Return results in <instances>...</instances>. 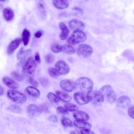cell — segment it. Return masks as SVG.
<instances>
[{
  "label": "cell",
  "instance_id": "42",
  "mask_svg": "<svg viewBox=\"0 0 134 134\" xmlns=\"http://www.w3.org/2000/svg\"><path fill=\"white\" fill-rule=\"evenodd\" d=\"M35 61H36L37 63H39L40 62V55H39V52H37L35 53Z\"/></svg>",
  "mask_w": 134,
  "mask_h": 134
},
{
  "label": "cell",
  "instance_id": "37",
  "mask_svg": "<svg viewBox=\"0 0 134 134\" xmlns=\"http://www.w3.org/2000/svg\"><path fill=\"white\" fill-rule=\"evenodd\" d=\"M40 83L43 86V87H47L48 85L49 82L47 78L45 77H41L39 79Z\"/></svg>",
  "mask_w": 134,
  "mask_h": 134
},
{
  "label": "cell",
  "instance_id": "17",
  "mask_svg": "<svg viewBox=\"0 0 134 134\" xmlns=\"http://www.w3.org/2000/svg\"><path fill=\"white\" fill-rule=\"evenodd\" d=\"M73 116L76 119L80 120L87 121L90 118L88 115L85 111L82 110H75L73 114Z\"/></svg>",
  "mask_w": 134,
  "mask_h": 134
},
{
  "label": "cell",
  "instance_id": "15",
  "mask_svg": "<svg viewBox=\"0 0 134 134\" xmlns=\"http://www.w3.org/2000/svg\"><path fill=\"white\" fill-rule=\"evenodd\" d=\"M3 83L8 87L12 89H16L18 88L19 85L17 83L16 81L14 79H12L8 76H4L3 78Z\"/></svg>",
  "mask_w": 134,
  "mask_h": 134
},
{
  "label": "cell",
  "instance_id": "22",
  "mask_svg": "<svg viewBox=\"0 0 134 134\" xmlns=\"http://www.w3.org/2000/svg\"><path fill=\"white\" fill-rule=\"evenodd\" d=\"M3 16L7 21L12 20L14 16L13 10L9 7H6L3 10Z\"/></svg>",
  "mask_w": 134,
  "mask_h": 134
},
{
  "label": "cell",
  "instance_id": "36",
  "mask_svg": "<svg viewBox=\"0 0 134 134\" xmlns=\"http://www.w3.org/2000/svg\"><path fill=\"white\" fill-rule=\"evenodd\" d=\"M39 9L40 12V14L41 16V17L43 18H44L46 17V12L44 8L43 5L41 3H39Z\"/></svg>",
  "mask_w": 134,
  "mask_h": 134
},
{
  "label": "cell",
  "instance_id": "3",
  "mask_svg": "<svg viewBox=\"0 0 134 134\" xmlns=\"http://www.w3.org/2000/svg\"><path fill=\"white\" fill-rule=\"evenodd\" d=\"M86 39V36L82 30H74L67 41L69 44H76L84 42Z\"/></svg>",
  "mask_w": 134,
  "mask_h": 134
},
{
  "label": "cell",
  "instance_id": "20",
  "mask_svg": "<svg viewBox=\"0 0 134 134\" xmlns=\"http://www.w3.org/2000/svg\"><path fill=\"white\" fill-rule=\"evenodd\" d=\"M74 124L75 126L81 129H90L92 128V125L90 123L84 120H80L76 119L74 121Z\"/></svg>",
  "mask_w": 134,
  "mask_h": 134
},
{
  "label": "cell",
  "instance_id": "35",
  "mask_svg": "<svg viewBox=\"0 0 134 134\" xmlns=\"http://www.w3.org/2000/svg\"><path fill=\"white\" fill-rule=\"evenodd\" d=\"M73 14H74V15L77 16L82 15L83 14V9L80 8H78V7L74 8L73 9Z\"/></svg>",
  "mask_w": 134,
  "mask_h": 134
},
{
  "label": "cell",
  "instance_id": "39",
  "mask_svg": "<svg viewBox=\"0 0 134 134\" xmlns=\"http://www.w3.org/2000/svg\"><path fill=\"white\" fill-rule=\"evenodd\" d=\"M28 82H29V83L31 85H32L33 86L37 87V86L38 85V82H37V81L35 80L34 79H33V78L32 77V76H30V77H29Z\"/></svg>",
  "mask_w": 134,
  "mask_h": 134
},
{
  "label": "cell",
  "instance_id": "30",
  "mask_svg": "<svg viewBox=\"0 0 134 134\" xmlns=\"http://www.w3.org/2000/svg\"><path fill=\"white\" fill-rule=\"evenodd\" d=\"M48 71L49 75L53 78H57L60 75L55 68H49L48 70Z\"/></svg>",
  "mask_w": 134,
  "mask_h": 134
},
{
  "label": "cell",
  "instance_id": "34",
  "mask_svg": "<svg viewBox=\"0 0 134 134\" xmlns=\"http://www.w3.org/2000/svg\"><path fill=\"white\" fill-rule=\"evenodd\" d=\"M45 60L48 63H51L54 61V56L51 53H49L46 56Z\"/></svg>",
  "mask_w": 134,
  "mask_h": 134
},
{
  "label": "cell",
  "instance_id": "28",
  "mask_svg": "<svg viewBox=\"0 0 134 134\" xmlns=\"http://www.w3.org/2000/svg\"><path fill=\"white\" fill-rule=\"evenodd\" d=\"M11 75L13 77V78L16 81L21 82L23 81L24 80V76L18 72L13 71L11 73Z\"/></svg>",
  "mask_w": 134,
  "mask_h": 134
},
{
  "label": "cell",
  "instance_id": "19",
  "mask_svg": "<svg viewBox=\"0 0 134 134\" xmlns=\"http://www.w3.org/2000/svg\"><path fill=\"white\" fill-rule=\"evenodd\" d=\"M59 27L61 30V32L60 35V38L61 40H65L67 38L69 34V30L67 27V26L65 25V24L63 22L60 23Z\"/></svg>",
  "mask_w": 134,
  "mask_h": 134
},
{
  "label": "cell",
  "instance_id": "40",
  "mask_svg": "<svg viewBox=\"0 0 134 134\" xmlns=\"http://www.w3.org/2000/svg\"><path fill=\"white\" fill-rule=\"evenodd\" d=\"M49 120L53 122H58V118L55 115H51L49 117Z\"/></svg>",
  "mask_w": 134,
  "mask_h": 134
},
{
  "label": "cell",
  "instance_id": "18",
  "mask_svg": "<svg viewBox=\"0 0 134 134\" xmlns=\"http://www.w3.org/2000/svg\"><path fill=\"white\" fill-rule=\"evenodd\" d=\"M25 91L29 95L34 98L38 97L40 94V91L37 88L35 87V86H27L26 88Z\"/></svg>",
  "mask_w": 134,
  "mask_h": 134
},
{
  "label": "cell",
  "instance_id": "25",
  "mask_svg": "<svg viewBox=\"0 0 134 134\" xmlns=\"http://www.w3.org/2000/svg\"><path fill=\"white\" fill-rule=\"evenodd\" d=\"M27 111L30 116H34L36 113L38 111V106L35 104H30L28 106Z\"/></svg>",
  "mask_w": 134,
  "mask_h": 134
},
{
  "label": "cell",
  "instance_id": "11",
  "mask_svg": "<svg viewBox=\"0 0 134 134\" xmlns=\"http://www.w3.org/2000/svg\"><path fill=\"white\" fill-rule=\"evenodd\" d=\"M69 26L70 29L74 30H83L84 29V24L81 21L73 19L71 20L69 23Z\"/></svg>",
  "mask_w": 134,
  "mask_h": 134
},
{
  "label": "cell",
  "instance_id": "5",
  "mask_svg": "<svg viewBox=\"0 0 134 134\" xmlns=\"http://www.w3.org/2000/svg\"><path fill=\"white\" fill-rule=\"evenodd\" d=\"M35 62L32 57H29L23 65V73L26 75L32 76L35 71Z\"/></svg>",
  "mask_w": 134,
  "mask_h": 134
},
{
  "label": "cell",
  "instance_id": "6",
  "mask_svg": "<svg viewBox=\"0 0 134 134\" xmlns=\"http://www.w3.org/2000/svg\"><path fill=\"white\" fill-rule=\"evenodd\" d=\"M87 94L90 97V100L94 104L100 105L104 102V97L99 91L92 90L87 92Z\"/></svg>",
  "mask_w": 134,
  "mask_h": 134
},
{
  "label": "cell",
  "instance_id": "27",
  "mask_svg": "<svg viewBox=\"0 0 134 134\" xmlns=\"http://www.w3.org/2000/svg\"><path fill=\"white\" fill-rule=\"evenodd\" d=\"M64 107L70 111H74L79 109V107L72 103H69V102H66L64 104Z\"/></svg>",
  "mask_w": 134,
  "mask_h": 134
},
{
  "label": "cell",
  "instance_id": "8",
  "mask_svg": "<svg viewBox=\"0 0 134 134\" xmlns=\"http://www.w3.org/2000/svg\"><path fill=\"white\" fill-rule=\"evenodd\" d=\"M74 99L76 103L80 105H84L88 103L91 100L90 98L84 92H80L75 93L74 94Z\"/></svg>",
  "mask_w": 134,
  "mask_h": 134
},
{
  "label": "cell",
  "instance_id": "26",
  "mask_svg": "<svg viewBox=\"0 0 134 134\" xmlns=\"http://www.w3.org/2000/svg\"><path fill=\"white\" fill-rule=\"evenodd\" d=\"M7 110L15 113H20L22 111L21 108L17 105H10L6 108Z\"/></svg>",
  "mask_w": 134,
  "mask_h": 134
},
{
  "label": "cell",
  "instance_id": "1",
  "mask_svg": "<svg viewBox=\"0 0 134 134\" xmlns=\"http://www.w3.org/2000/svg\"><path fill=\"white\" fill-rule=\"evenodd\" d=\"M76 87L82 92H87L92 90L93 87V81L89 78L86 77H81L75 81Z\"/></svg>",
  "mask_w": 134,
  "mask_h": 134
},
{
  "label": "cell",
  "instance_id": "7",
  "mask_svg": "<svg viewBox=\"0 0 134 134\" xmlns=\"http://www.w3.org/2000/svg\"><path fill=\"white\" fill-rule=\"evenodd\" d=\"M93 52L92 47L87 44H81L77 49V54L81 58H87L90 57Z\"/></svg>",
  "mask_w": 134,
  "mask_h": 134
},
{
  "label": "cell",
  "instance_id": "32",
  "mask_svg": "<svg viewBox=\"0 0 134 134\" xmlns=\"http://www.w3.org/2000/svg\"><path fill=\"white\" fill-rule=\"evenodd\" d=\"M51 49L52 51L54 53H59L61 52V46L59 45L58 43H54L51 44Z\"/></svg>",
  "mask_w": 134,
  "mask_h": 134
},
{
  "label": "cell",
  "instance_id": "44",
  "mask_svg": "<svg viewBox=\"0 0 134 134\" xmlns=\"http://www.w3.org/2000/svg\"><path fill=\"white\" fill-rule=\"evenodd\" d=\"M3 93H4V89H3V87L0 85V96L3 95Z\"/></svg>",
  "mask_w": 134,
  "mask_h": 134
},
{
  "label": "cell",
  "instance_id": "38",
  "mask_svg": "<svg viewBox=\"0 0 134 134\" xmlns=\"http://www.w3.org/2000/svg\"><path fill=\"white\" fill-rule=\"evenodd\" d=\"M128 115L132 119H134V105L130 106L128 110Z\"/></svg>",
  "mask_w": 134,
  "mask_h": 134
},
{
  "label": "cell",
  "instance_id": "21",
  "mask_svg": "<svg viewBox=\"0 0 134 134\" xmlns=\"http://www.w3.org/2000/svg\"><path fill=\"white\" fill-rule=\"evenodd\" d=\"M55 92H56V95L58 96V97L59 98V99L63 102H69L72 99L71 96L66 93H65L60 91H57Z\"/></svg>",
  "mask_w": 134,
  "mask_h": 134
},
{
  "label": "cell",
  "instance_id": "24",
  "mask_svg": "<svg viewBox=\"0 0 134 134\" xmlns=\"http://www.w3.org/2000/svg\"><path fill=\"white\" fill-rule=\"evenodd\" d=\"M30 37V32L26 28L24 29L22 34V41L24 43V46H27L29 41Z\"/></svg>",
  "mask_w": 134,
  "mask_h": 134
},
{
  "label": "cell",
  "instance_id": "23",
  "mask_svg": "<svg viewBox=\"0 0 134 134\" xmlns=\"http://www.w3.org/2000/svg\"><path fill=\"white\" fill-rule=\"evenodd\" d=\"M61 52L68 54H71L75 53V49L70 44H65L61 46Z\"/></svg>",
  "mask_w": 134,
  "mask_h": 134
},
{
  "label": "cell",
  "instance_id": "16",
  "mask_svg": "<svg viewBox=\"0 0 134 134\" xmlns=\"http://www.w3.org/2000/svg\"><path fill=\"white\" fill-rule=\"evenodd\" d=\"M53 6L59 9H63L67 8L69 6L68 0H52Z\"/></svg>",
  "mask_w": 134,
  "mask_h": 134
},
{
  "label": "cell",
  "instance_id": "12",
  "mask_svg": "<svg viewBox=\"0 0 134 134\" xmlns=\"http://www.w3.org/2000/svg\"><path fill=\"white\" fill-rule=\"evenodd\" d=\"M22 41V39L17 38L11 41L8 44L7 48V52L8 54H12L15 51V50L19 47Z\"/></svg>",
  "mask_w": 134,
  "mask_h": 134
},
{
  "label": "cell",
  "instance_id": "13",
  "mask_svg": "<svg viewBox=\"0 0 134 134\" xmlns=\"http://www.w3.org/2000/svg\"><path fill=\"white\" fill-rule=\"evenodd\" d=\"M131 103L130 98L126 95L121 96L117 100V105L121 108H126L128 107Z\"/></svg>",
  "mask_w": 134,
  "mask_h": 134
},
{
  "label": "cell",
  "instance_id": "14",
  "mask_svg": "<svg viewBox=\"0 0 134 134\" xmlns=\"http://www.w3.org/2000/svg\"><path fill=\"white\" fill-rule=\"evenodd\" d=\"M31 53V49H27L25 50L23 48H21L19 52L17 53V57L18 60L20 61V62L23 63L24 64L25 63L26 59L30 55Z\"/></svg>",
  "mask_w": 134,
  "mask_h": 134
},
{
  "label": "cell",
  "instance_id": "41",
  "mask_svg": "<svg viewBox=\"0 0 134 134\" xmlns=\"http://www.w3.org/2000/svg\"><path fill=\"white\" fill-rule=\"evenodd\" d=\"M81 132L84 134H91L94 133V132L91 131L90 129H82L81 130Z\"/></svg>",
  "mask_w": 134,
  "mask_h": 134
},
{
  "label": "cell",
  "instance_id": "31",
  "mask_svg": "<svg viewBox=\"0 0 134 134\" xmlns=\"http://www.w3.org/2000/svg\"><path fill=\"white\" fill-rule=\"evenodd\" d=\"M61 123L62 124V125L65 127H71L73 125V123L72 122V121L69 119V118L65 117H63L61 119Z\"/></svg>",
  "mask_w": 134,
  "mask_h": 134
},
{
  "label": "cell",
  "instance_id": "2",
  "mask_svg": "<svg viewBox=\"0 0 134 134\" xmlns=\"http://www.w3.org/2000/svg\"><path fill=\"white\" fill-rule=\"evenodd\" d=\"M7 96L17 104H23L27 100V97L25 95L18 91L15 90V89L8 90Z\"/></svg>",
  "mask_w": 134,
  "mask_h": 134
},
{
  "label": "cell",
  "instance_id": "29",
  "mask_svg": "<svg viewBox=\"0 0 134 134\" xmlns=\"http://www.w3.org/2000/svg\"><path fill=\"white\" fill-rule=\"evenodd\" d=\"M47 97L52 103H58L59 102V98L58 97L57 95L52 92H50L48 94Z\"/></svg>",
  "mask_w": 134,
  "mask_h": 134
},
{
  "label": "cell",
  "instance_id": "43",
  "mask_svg": "<svg viewBox=\"0 0 134 134\" xmlns=\"http://www.w3.org/2000/svg\"><path fill=\"white\" fill-rule=\"evenodd\" d=\"M42 32L41 30H38L36 31L35 34V36L37 38H40L42 36Z\"/></svg>",
  "mask_w": 134,
  "mask_h": 134
},
{
  "label": "cell",
  "instance_id": "9",
  "mask_svg": "<svg viewBox=\"0 0 134 134\" xmlns=\"http://www.w3.org/2000/svg\"><path fill=\"white\" fill-rule=\"evenodd\" d=\"M55 68L61 75H65L70 72V67L63 60H59L55 64Z\"/></svg>",
  "mask_w": 134,
  "mask_h": 134
},
{
  "label": "cell",
  "instance_id": "33",
  "mask_svg": "<svg viewBox=\"0 0 134 134\" xmlns=\"http://www.w3.org/2000/svg\"><path fill=\"white\" fill-rule=\"evenodd\" d=\"M57 111L58 113L62 115H67L68 114L69 111L64 107L62 106H59L57 108Z\"/></svg>",
  "mask_w": 134,
  "mask_h": 134
},
{
  "label": "cell",
  "instance_id": "4",
  "mask_svg": "<svg viewBox=\"0 0 134 134\" xmlns=\"http://www.w3.org/2000/svg\"><path fill=\"white\" fill-rule=\"evenodd\" d=\"M99 92L105 98L107 102L110 104L114 103L116 100V95L112 87L109 85L103 86L99 90Z\"/></svg>",
  "mask_w": 134,
  "mask_h": 134
},
{
  "label": "cell",
  "instance_id": "10",
  "mask_svg": "<svg viewBox=\"0 0 134 134\" xmlns=\"http://www.w3.org/2000/svg\"><path fill=\"white\" fill-rule=\"evenodd\" d=\"M60 85L62 89L66 92H72L76 87L75 83L72 80L69 79H65L61 81Z\"/></svg>",
  "mask_w": 134,
  "mask_h": 134
},
{
  "label": "cell",
  "instance_id": "45",
  "mask_svg": "<svg viewBox=\"0 0 134 134\" xmlns=\"http://www.w3.org/2000/svg\"><path fill=\"white\" fill-rule=\"evenodd\" d=\"M6 0H0V2H4V1H5Z\"/></svg>",
  "mask_w": 134,
  "mask_h": 134
}]
</instances>
